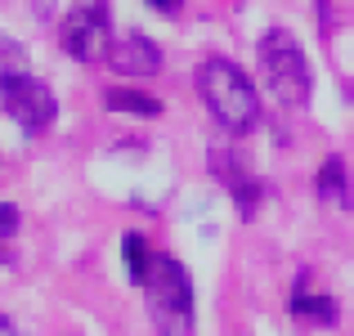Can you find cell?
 <instances>
[{
	"instance_id": "1",
	"label": "cell",
	"mask_w": 354,
	"mask_h": 336,
	"mask_svg": "<svg viewBox=\"0 0 354 336\" xmlns=\"http://www.w3.org/2000/svg\"><path fill=\"white\" fill-rule=\"evenodd\" d=\"M198 95L207 112L229 130V135H247L251 126L260 121V95L251 86V77L229 59H202L198 68Z\"/></svg>"
},
{
	"instance_id": "2",
	"label": "cell",
	"mask_w": 354,
	"mask_h": 336,
	"mask_svg": "<svg viewBox=\"0 0 354 336\" xmlns=\"http://www.w3.org/2000/svg\"><path fill=\"white\" fill-rule=\"evenodd\" d=\"M260 77H265L269 95L287 108H305L310 104V90H314V72L310 59H305L301 41H296L287 27H269L260 36Z\"/></svg>"
},
{
	"instance_id": "3",
	"label": "cell",
	"mask_w": 354,
	"mask_h": 336,
	"mask_svg": "<svg viewBox=\"0 0 354 336\" xmlns=\"http://www.w3.org/2000/svg\"><path fill=\"white\" fill-rule=\"evenodd\" d=\"M148 314L162 336H193V283L175 256H153L148 269Z\"/></svg>"
},
{
	"instance_id": "4",
	"label": "cell",
	"mask_w": 354,
	"mask_h": 336,
	"mask_svg": "<svg viewBox=\"0 0 354 336\" xmlns=\"http://www.w3.org/2000/svg\"><path fill=\"white\" fill-rule=\"evenodd\" d=\"M0 112L27 135H41L59 117V99L45 81L27 77V72H0Z\"/></svg>"
},
{
	"instance_id": "5",
	"label": "cell",
	"mask_w": 354,
	"mask_h": 336,
	"mask_svg": "<svg viewBox=\"0 0 354 336\" xmlns=\"http://www.w3.org/2000/svg\"><path fill=\"white\" fill-rule=\"evenodd\" d=\"M59 41H63V50H68L77 63L108 59V50H113L108 5L104 0H81V5H72L68 18H63V27H59Z\"/></svg>"
},
{
	"instance_id": "6",
	"label": "cell",
	"mask_w": 354,
	"mask_h": 336,
	"mask_svg": "<svg viewBox=\"0 0 354 336\" xmlns=\"http://www.w3.org/2000/svg\"><path fill=\"white\" fill-rule=\"evenodd\" d=\"M211 171H216V180L225 184L229 193H234V207H238V216L242 220H251L256 216V207H260V198H265V184L256 180V175L247 171V166L238 162L234 153H211Z\"/></svg>"
},
{
	"instance_id": "7",
	"label": "cell",
	"mask_w": 354,
	"mask_h": 336,
	"mask_svg": "<svg viewBox=\"0 0 354 336\" xmlns=\"http://www.w3.org/2000/svg\"><path fill=\"white\" fill-rule=\"evenodd\" d=\"M108 68L121 72V77H153L157 68H162V50H157L148 36L130 32L113 41V50H108Z\"/></svg>"
},
{
	"instance_id": "8",
	"label": "cell",
	"mask_w": 354,
	"mask_h": 336,
	"mask_svg": "<svg viewBox=\"0 0 354 336\" xmlns=\"http://www.w3.org/2000/svg\"><path fill=\"white\" fill-rule=\"evenodd\" d=\"M314 193H319V202H328V207H337V211H350L354 207L350 171H346L341 157H328V162L319 166V175H314Z\"/></svg>"
},
{
	"instance_id": "9",
	"label": "cell",
	"mask_w": 354,
	"mask_h": 336,
	"mask_svg": "<svg viewBox=\"0 0 354 336\" xmlns=\"http://www.w3.org/2000/svg\"><path fill=\"white\" fill-rule=\"evenodd\" d=\"M292 314H296V319H305V323H319V328H332V323L341 319V310H337V301H332V296H314L310 292V274L296 278Z\"/></svg>"
},
{
	"instance_id": "10",
	"label": "cell",
	"mask_w": 354,
	"mask_h": 336,
	"mask_svg": "<svg viewBox=\"0 0 354 336\" xmlns=\"http://www.w3.org/2000/svg\"><path fill=\"white\" fill-rule=\"evenodd\" d=\"M121 260H126V278L135 287H144L148 283V269H153V251H148L144 233H126V238H121Z\"/></svg>"
},
{
	"instance_id": "11",
	"label": "cell",
	"mask_w": 354,
	"mask_h": 336,
	"mask_svg": "<svg viewBox=\"0 0 354 336\" xmlns=\"http://www.w3.org/2000/svg\"><path fill=\"white\" fill-rule=\"evenodd\" d=\"M104 108H108V112H135V117H157V112H162V99L144 95V90L113 86V90L104 95Z\"/></svg>"
},
{
	"instance_id": "12",
	"label": "cell",
	"mask_w": 354,
	"mask_h": 336,
	"mask_svg": "<svg viewBox=\"0 0 354 336\" xmlns=\"http://www.w3.org/2000/svg\"><path fill=\"white\" fill-rule=\"evenodd\" d=\"M18 220H23V216H18L14 202H0V242H9L18 233Z\"/></svg>"
},
{
	"instance_id": "13",
	"label": "cell",
	"mask_w": 354,
	"mask_h": 336,
	"mask_svg": "<svg viewBox=\"0 0 354 336\" xmlns=\"http://www.w3.org/2000/svg\"><path fill=\"white\" fill-rule=\"evenodd\" d=\"M148 5H153L157 14H180V5H184V0H148Z\"/></svg>"
},
{
	"instance_id": "14",
	"label": "cell",
	"mask_w": 354,
	"mask_h": 336,
	"mask_svg": "<svg viewBox=\"0 0 354 336\" xmlns=\"http://www.w3.org/2000/svg\"><path fill=\"white\" fill-rule=\"evenodd\" d=\"M0 265H14V256H9V251H5V247H0Z\"/></svg>"
}]
</instances>
